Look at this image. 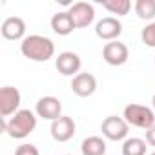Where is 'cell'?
<instances>
[{"instance_id":"7402d4cb","label":"cell","mask_w":155,"mask_h":155,"mask_svg":"<svg viewBox=\"0 0 155 155\" xmlns=\"http://www.w3.org/2000/svg\"><path fill=\"white\" fill-rule=\"evenodd\" d=\"M151 106H153V111H155V95H153V99H151Z\"/></svg>"},{"instance_id":"ac0fdd59","label":"cell","mask_w":155,"mask_h":155,"mask_svg":"<svg viewBox=\"0 0 155 155\" xmlns=\"http://www.w3.org/2000/svg\"><path fill=\"white\" fill-rule=\"evenodd\" d=\"M135 13L142 20H153L155 18V0H137Z\"/></svg>"},{"instance_id":"9c48e42d","label":"cell","mask_w":155,"mask_h":155,"mask_svg":"<svg viewBox=\"0 0 155 155\" xmlns=\"http://www.w3.org/2000/svg\"><path fill=\"white\" fill-rule=\"evenodd\" d=\"M68 13H69L71 20H73L75 28H88L93 22V18H95V9L88 2H77V4H73Z\"/></svg>"},{"instance_id":"7a4b0ae2","label":"cell","mask_w":155,"mask_h":155,"mask_svg":"<svg viewBox=\"0 0 155 155\" xmlns=\"http://www.w3.org/2000/svg\"><path fill=\"white\" fill-rule=\"evenodd\" d=\"M35 128H37V115L31 110H20L8 122H4V130L11 139H26Z\"/></svg>"},{"instance_id":"8fae6325","label":"cell","mask_w":155,"mask_h":155,"mask_svg":"<svg viewBox=\"0 0 155 155\" xmlns=\"http://www.w3.org/2000/svg\"><path fill=\"white\" fill-rule=\"evenodd\" d=\"M71 91L79 97H91L97 91V79L91 73H79L71 81Z\"/></svg>"},{"instance_id":"4fadbf2b","label":"cell","mask_w":155,"mask_h":155,"mask_svg":"<svg viewBox=\"0 0 155 155\" xmlns=\"http://www.w3.org/2000/svg\"><path fill=\"white\" fill-rule=\"evenodd\" d=\"M0 31H2V37L8 38V40H24L26 37V22L20 18V17H9L2 22V28H0Z\"/></svg>"},{"instance_id":"30bf717a","label":"cell","mask_w":155,"mask_h":155,"mask_svg":"<svg viewBox=\"0 0 155 155\" xmlns=\"http://www.w3.org/2000/svg\"><path fill=\"white\" fill-rule=\"evenodd\" d=\"M95 33H97L99 38L108 40V42H113L115 38L120 37V33H122V24H120V20L115 18V17H106V18H102V20L97 22Z\"/></svg>"},{"instance_id":"44dd1931","label":"cell","mask_w":155,"mask_h":155,"mask_svg":"<svg viewBox=\"0 0 155 155\" xmlns=\"http://www.w3.org/2000/svg\"><path fill=\"white\" fill-rule=\"evenodd\" d=\"M146 142L155 148V126H151L150 130H146Z\"/></svg>"},{"instance_id":"52a82bcc","label":"cell","mask_w":155,"mask_h":155,"mask_svg":"<svg viewBox=\"0 0 155 155\" xmlns=\"http://www.w3.org/2000/svg\"><path fill=\"white\" fill-rule=\"evenodd\" d=\"M35 111H37L38 117H42V119L53 122V120H57L58 117H62V102H60L57 97L48 95V97L38 99V102H37V106H35Z\"/></svg>"},{"instance_id":"e0dca14e","label":"cell","mask_w":155,"mask_h":155,"mask_svg":"<svg viewBox=\"0 0 155 155\" xmlns=\"http://www.w3.org/2000/svg\"><path fill=\"white\" fill-rule=\"evenodd\" d=\"M102 8H106L111 15H128L130 9H131V2L130 0H101Z\"/></svg>"},{"instance_id":"277c9868","label":"cell","mask_w":155,"mask_h":155,"mask_svg":"<svg viewBox=\"0 0 155 155\" xmlns=\"http://www.w3.org/2000/svg\"><path fill=\"white\" fill-rule=\"evenodd\" d=\"M102 135L110 140H124L128 137V130L130 124L124 120V117H117V115H110L102 120Z\"/></svg>"},{"instance_id":"9a60e30c","label":"cell","mask_w":155,"mask_h":155,"mask_svg":"<svg viewBox=\"0 0 155 155\" xmlns=\"http://www.w3.org/2000/svg\"><path fill=\"white\" fill-rule=\"evenodd\" d=\"M81 151H82V155H104L106 153V142H104V139L95 137V135L88 137L82 140Z\"/></svg>"},{"instance_id":"ba28073f","label":"cell","mask_w":155,"mask_h":155,"mask_svg":"<svg viewBox=\"0 0 155 155\" xmlns=\"http://www.w3.org/2000/svg\"><path fill=\"white\" fill-rule=\"evenodd\" d=\"M75 130H77L75 120H73L71 117H66V115H62V117H58L57 120H53V122H51V128H49L51 137H53L57 142H68V140L75 135Z\"/></svg>"},{"instance_id":"2e32d148","label":"cell","mask_w":155,"mask_h":155,"mask_svg":"<svg viewBox=\"0 0 155 155\" xmlns=\"http://www.w3.org/2000/svg\"><path fill=\"white\" fill-rule=\"evenodd\" d=\"M122 155H146V140L139 137L126 139L122 142Z\"/></svg>"},{"instance_id":"ffe728a7","label":"cell","mask_w":155,"mask_h":155,"mask_svg":"<svg viewBox=\"0 0 155 155\" xmlns=\"http://www.w3.org/2000/svg\"><path fill=\"white\" fill-rule=\"evenodd\" d=\"M15 155H40V151H38V148H37L35 144L24 142V144H20V146L15 150Z\"/></svg>"},{"instance_id":"8992f818","label":"cell","mask_w":155,"mask_h":155,"mask_svg":"<svg viewBox=\"0 0 155 155\" xmlns=\"http://www.w3.org/2000/svg\"><path fill=\"white\" fill-rule=\"evenodd\" d=\"M20 106V91L13 86H4L0 90V115L9 117L15 115Z\"/></svg>"},{"instance_id":"5b68a950","label":"cell","mask_w":155,"mask_h":155,"mask_svg":"<svg viewBox=\"0 0 155 155\" xmlns=\"http://www.w3.org/2000/svg\"><path fill=\"white\" fill-rule=\"evenodd\" d=\"M128 57H130V51L124 42L113 40V42L104 44V48H102V58L110 66H122L128 62Z\"/></svg>"},{"instance_id":"603a6c76","label":"cell","mask_w":155,"mask_h":155,"mask_svg":"<svg viewBox=\"0 0 155 155\" xmlns=\"http://www.w3.org/2000/svg\"><path fill=\"white\" fill-rule=\"evenodd\" d=\"M150 155H155V151H153V153H150Z\"/></svg>"},{"instance_id":"7c38bea8","label":"cell","mask_w":155,"mask_h":155,"mask_svg":"<svg viewBox=\"0 0 155 155\" xmlns=\"http://www.w3.org/2000/svg\"><path fill=\"white\" fill-rule=\"evenodd\" d=\"M82 66V60L81 57L73 53V51H64L57 57L55 60V68L58 69V73H62L64 77H71V75H79V69Z\"/></svg>"},{"instance_id":"5bb4252c","label":"cell","mask_w":155,"mask_h":155,"mask_svg":"<svg viewBox=\"0 0 155 155\" xmlns=\"http://www.w3.org/2000/svg\"><path fill=\"white\" fill-rule=\"evenodd\" d=\"M51 29H53L57 35H60V37H66V35L73 33L75 24H73L69 13H68V11H58V13H55V15L51 17Z\"/></svg>"},{"instance_id":"d6986e66","label":"cell","mask_w":155,"mask_h":155,"mask_svg":"<svg viewBox=\"0 0 155 155\" xmlns=\"http://www.w3.org/2000/svg\"><path fill=\"white\" fill-rule=\"evenodd\" d=\"M140 38H142V42H144L146 46L155 48V22L148 24V26L140 31Z\"/></svg>"},{"instance_id":"3957f363","label":"cell","mask_w":155,"mask_h":155,"mask_svg":"<svg viewBox=\"0 0 155 155\" xmlns=\"http://www.w3.org/2000/svg\"><path fill=\"white\" fill-rule=\"evenodd\" d=\"M122 117L130 126H135L140 130H150L151 126H155V111L142 104H128L124 108Z\"/></svg>"},{"instance_id":"6da1fadb","label":"cell","mask_w":155,"mask_h":155,"mask_svg":"<svg viewBox=\"0 0 155 155\" xmlns=\"http://www.w3.org/2000/svg\"><path fill=\"white\" fill-rule=\"evenodd\" d=\"M20 51L26 58L35 62H46L55 55V44L51 38L42 35H29L22 40Z\"/></svg>"}]
</instances>
